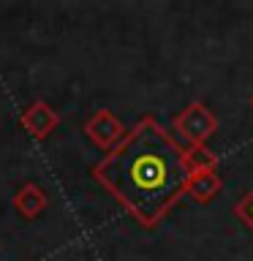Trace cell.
<instances>
[{"instance_id":"6da1fadb","label":"cell","mask_w":253,"mask_h":261,"mask_svg":"<svg viewBox=\"0 0 253 261\" xmlns=\"http://www.w3.org/2000/svg\"><path fill=\"white\" fill-rule=\"evenodd\" d=\"M188 177L185 147L153 114L139 117L125 139L93 166V179L144 228H155L174 210Z\"/></svg>"},{"instance_id":"7a4b0ae2","label":"cell","mask_w":253,"mask_h":261,"mask_svg":"<svg viewBox=\"0 0 253 261\" xmlns=\"http://www.w3.org/2000/svg\"><path fill=\"white\" fill-rule=\"evenodd\" d=\"M171 128L188 147H207V139L218 130V117L207 103L191 101L171 117Z\"/></svg>"},{"instance_id":"3957f363","label":"cell","mask_w":253,"mask_h":261,"mask_svg":"<svg viewBox=\"0 0 253 261\" xmlns=\"http://www.w3.org/2000/svg\"><path fill=\"white\" fill-rule=\"evenodd\" d=\"M82 130H85V136H87L101 152H112L114 147H117L122 139H125V134H128V128L122 125V120H120L112 109H95V112L85 120Z\"/></svg>"},{"instance_id":"277c9868","label":"cell","mask_w":253,"mask_h":261,"mask_svg":"<svg viewBox=\"0 0 253 261\" xmlns=\"http://www.w3.org/2000/svg\"><path fill=\"white\" fill-rule=\"evenodd\" d=\"M19 125L28 130L30 139L44 142V139H49L57 130V125H60V114H57V109H52L46 101H33L28 109L19 114Z\"/></svg>"},{"instance_id":"5b68a950","label":"cell","mask_w":253,"mask_h":261,"mask_svg":"<svg viewBox=\"0 0 253 261\" xmlns=\"http://www.w3.org/2000/svg\"><path fill=\"white\" fill-rule=\"evenodd\" d=\"M220 191H223V179H220L218 169H199V171H191V177H188V185H185V193L191 196L196 204H210Z\"/></svg>"},{"instance_id":"8992f818","label":"cell","mask_w":253,"mask_h":261,"mask_svg":"<svg viewBox=\"0 0 253 261\" xmlns=\"http://www.w3.org/2000/svg\"><path fill=\"white\" fill-rule=\"evenodd\" d=\"M14 210L19 212L24 220H36L41 212L46 210V191L36 182L19 185V191L14 193Z\"/></svg>"},{"instance_id":"52a82bcc","label":"cell","mask_w":253,"mask_h":261,"mask_svg":"<svg viewBox=\"0 0 253 261\" xmlns=\"http://www.w3.org/2000/svg\"><path fill=\"white\" fill-rule=\"evenodd\" d=\"M185 158H188V166L191 171H199V169H218V155L207 150V147H185Z\"/></svg>"},{"instance_id":"ba28073f","label":"cell","mask_w":253,"mask_h":261,"mask_svg":"<svg viewBox=\"0 0 253 261\" xmlns=\"http://www.w3.org/2000/svg\"><path fill=\"white\" fill-rule=\"evenodd\" d=\"M234 215L240 218L242 223H245V226H248L250 231H253V191H248V193H245L240 201H237V207H234Z\"/></svg>"},{"instance_id":"9c48e42d","label":"cell","mask_w":253,"mask_h":261,"mask_svg":"<svg viewBox=\"0 0 253 261\" xmlns=\"http://www.w3.org/2000/svg\"><path fill=\"white\" fill-rule=\"evenodd\" d=\"M250 109H253V93H250Z\"/></svg>"}]
</instances>
